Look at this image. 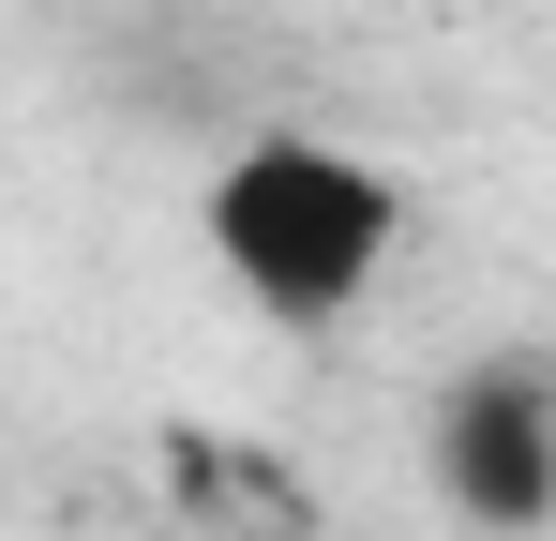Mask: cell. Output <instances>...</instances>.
Masks as SVG:
<instances>
[{"instance_id":"obj_1","label":"cell","mask_w":556,"mask_h":541,"mask_svg":"<svg viewBox=\"0 0 556 541\" xmlns=\"http://www.w3.org/2000/svg\"><path fill=\"white\" fill-rule=\"evenodd\" d=\"M195 226H211V270L241 286L256 331H346L376 301V270H391V241H406V196H391V166H362L346 136L256 121V136L211 166Z\"/></svg>"},{"instance_id":"obj_2","label":"cell","mask_w":556,"mask_h":541,"mask_svg":"<svg viewBox=\"0 0 556 541\" xmlns=\"http://www.w3.org/2000/svg\"><path fill=\"white\" fill-rule=\"evenodd\" d=\"M421 481L437 512L481 541H542L556 527V361H466L421 406Z\"/></svg>"}]
</instances>
